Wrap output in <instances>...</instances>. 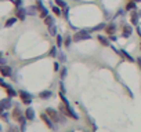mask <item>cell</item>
Here are the masks:
<instances>
[{"label":"cell","mask_w":141,"mask_h":132,"mask_svg":"<svg viewBox=\"0 0 141 132\" xmlns=\"http://www.w3.org/2000/svg\"><path fill=\"white\" fill-rule=\"evenodd\" d=\"M136 8H137V4H136V1H134V0H130V1L126 4V10L127 11H134Z\"/></svg>","instance_id":"14"},{"label":"cell","mask_w":141,"mask_h":132,"mask_svg":"<svg viewBox=\"0 0 141 132\" xmlns=\"http://www.w3.org/2000/svg\"><path fill=\"white\" fill-rule=\"evenodd\" d=\"M55 40H57V47L58 48H61V47H64V39L61 35H57L55 36Z\"/></svg>","instance_id":"16"},{"label":"cell","mask_w":141,"mask_h":132,"mask_svg":"<svg viewBox=\"0 0 141 132\" xmlns=\"http://www.w3.org/2000/svg\"><path fill=\"white\" fill-rule=\"evenodd\" d=\"M119 54H120L122 56H123L124 59H126L127 62H134V61H136V59H134L133 56H131L127 51H124V50H119Z\"/></svg>","instance_id":"10"},{"label":"cell","mask_w":141,"mask_h":132,"mask_svg":"<svg viewBox=\"0 0 141 132\" xmlns=\"http://www.w3.org/2000/svg\"><path fill=\"white\" fill-rule=\"evenodd\" d=\"M36 8L37 7H28L25 10H26V14L28 15H36Z\"/></svg>","instance_id":"23"},{"label":"cell","mask_w":141,"mask_h":132,"mask_svg":"<svg viewBox=\"0 0 141 132\" xmlns=\"http://www.w3.org/2000/svg\"><path fill=\"white\" fill-rule=\"evenodd\" d=\"M40 118H42L43 121H44V124L49 127V128H54V125H53V120L47 116V113H42L40 114Z\"/></svg>","instance_id":"8"},{"label":"cell","mask_w":141,"mask_h":132,"mask_svg":"<svg viewBox=\"0 0 141 132\" xmlns=\"http://www.w3.org/2000/svg\"><path fill=\"white\" fill-rule=\"evenodd\" d=\"M105 26H106L105 24H100L98 26H94V28H93V30H101V29H105Z\"/></svg>","instance_id":"28"},{"label":"cell","mask_w":141,"mask_h":132,"mask_svg":"<svg viewBox=\"0 0 141 132\" xmlns=\"http://www.w3.org/2000/svg\"><path fill=\"white\" fill-rule=\"evenodd\" d=\"M140 50H141V44H140Z\"/></svg>","instance_id":"37"},{"label":"cell","mask_w":141,"mask_h":132,"mask_svg":"<svg viewBox=\"0 0 141 132\" xmlns=\"http://www.w3.org/2000/svg\"><path fill=\"white\" fill-rule=\"evenodd\" d=\"M0 73H1L3 77H10L11 74H13V70H11V67L7 65H0Z\"/></svg>","instance_id":"6"},{"label":"cell","mask_w":141,"mask_h":132,"mask_svg":"<svg viewBox=\"0 0 141 132\" xmlns=\"http://www.w3.org/2000/svg\"><path fill=\"white\" fill-rule=\"evenodd\" d=\"M109 39H111V40H113V41H116V40H118V39H116V36H109Z\"/></svg>","instance_id":"33"},{"label":"cell","mask_w":141,"mask_h":132,"mask_svg":"<svg viewBox=\"0 0 141 132\" xmlns=\"http://www.w3.org/2000/svg\"><path fill=\"white\" fill-rule=\"evenodd\" d=\"M105 32H106V35L108 36H112L115 35V32H116V24H109V25H106L105 26Z\"/></svg>","instance_id":"9"},{"label":"cell","mask_w":141,"mask_h":132,"mask_svg":"<svg viewBox=\"0 0 141 132\" xmlns=\"http://www.w3.org/2000/svg\"><path fill=\"white\" fill-rule=\"evenodd\" d=\"M137 63H138V66H140V69H141V56L137 58Z\"/></svg>","instance_id":"34"},{"label":"cell","mask_w":141,"mask_h":132,"mask_svg":"<svg viewBox=\"0 0 141 132\" xmlns=\"http://www.w3.org/2000/svg\"><path fill=\"white\" fill-rule=\"evenodd\" d=\"M17 19H18L17 17H15V18H10V19H7V22H6V26H7V28L13 26V25H14L15 22H17Z\"/></svg>","instance_id":"22"},{"label":"cell","mask_w":141,"mask_h":132,"mask_svg":"<svg viewBox=\"0 0 141 132\" xmlns=\"http://www.w3.org/2000/svg\"><path fill=\"white\" fill-rule=\"evenodd\" d=\"M21 3H22V0H14V4L17 7H21Z\"/></svg>","instance_id":"32"},{"label":"cell","mask_w":141,"mask_h":132,"mask_svg":"<svg viewBox=\"0 0 141 132\" xmlns=\"http://www.w3.org/2000/svg\"><path fill=\"white\" fill-rule=\"evenodd\" d=\"M58 56H60V62H65V61H67V56H65V54H62V52H60Z\"/></svg>","instance_id":"29"},{"label":"cell","mask_w":141,"mask_h":132,"mask_svg":"<svg viewBox=\"0 0 141 132\" xmlns=\"http://www.w3.org/2000/svg\"><path fill=\"white\" fill-rule=\"evenodd\" d=\"M72 39H73L75 43H79V41H83V40H90L91 36H90V33L87 30H79L72 36Z\"/></svg>","instance_id":"1"},{"label":"cell","mask_w":141,"mask_h":132,"mask_svg":"<svg viewBox=\"0 0 141 132\" xmlns=\"http://www.w3.org/2000/svg\"><path fill=\"white\" fill-rule=\"evenodd\" d=\"M19 96H21V101L24 102L25 105H29L32 102V95L28 94L26 91H19Z\"/></svg>","instance_id":"5"},{"label":"cell","mask_w":141,"mask_h":132,"mask_svg":"<svg viewBox=\"0 0 141 132\" xmlns=\"http://www.w3.org/2000/svg\"><path fill=\"white\" fill-rule=\"evenodd\" d=\"M6 90H7V94H8V96H15V95H17V92H15V91L13 90L11 87H7Z\"/></svg>","instance_id":"26"},{"label":"cell","mask_w":141,"mask_h":132,"mask_svg":"<svg viewBox=\"0 0 141 132\" xmlns=\"http://www.w3.org/2000/svg\"><path fill=\"white\" fill-rule=\"evenodd\" d=\"M51 10H53V13L57 15V17H61V15H62V11H61V7H58V6H54V4H53V8H51Z\"/></svg>","instance_id":"17"},{"label":"cell","mask_w":141,"mask_h":132,"mask_svg":"<svg viewBox=\"0 0 141 132\" xmlns=\"http://www.w3.org/2000/svg\"><path fill=\"white\" fill-rule=\"evenodd\" d=\"M67 73H68V69L64 66L62 70H61V79H65V77H67Z\"/></svg>","instance_id":"27"},{"label":"cell","mask_w":141,"mask_h":132,"mask_svg":"<svg viewBox=\"0 0 141 132\" xmlns=\"http://www.w3.org/2000/svg\"><path fill=\"white\" fill-rule=\"evenodd\" d=\"M36 3H37V4H36V7H37V10L40 11V18H43V19H44V18L49 15V10L43 6L42 0H36Z\"/></svg>","instance_id":"3"},{"label":"cell","mask_w":141,"mask_h":132,"mask_svg":"<svg viewBox=\"0 0 141 132\" xmlns=\"http://www.w3.org/2000/svg\"><path fill=\"white\" fill-rule=\"evenodd\" d=\"M44 24H46L47 26H51V25H54V18L51 17V15H47V17L44 18Z\"/></svg>","instance_id":"18"},{"label":"cell","mask_w":141,"mask_h":132,"mask_svg":"<svg viewBox=\"0 0 141 132\" xmlns=\"http://www.w3.org/2000/svg\"><path fill=\"white\" fill-rule=\"evenodd\" d=\"M25 17H26V10H25V8H22V7H18V10H17V18H18V19H21V21H24Z\"/></svg>","instance_id":"12"},{"label":"cell","mask_w":141,"mask_h":132,"mask_svg":"<svg viewBox=\"0 0 141 132\" xmlns=\"http://www.w3.org/2000/svg\"><path fill=\"white\" fill-rule=\"evenodd\" d=\"M49 33H50V36H57V26L55 25L49 26Z\"/></svg>","instance_id":"21"},{"label":"cell","mask_w":141,"mask_h":132,"mask_svg":"<svg viewBox=\"0 0 141 132\" xmlns=\"http://www.w3.org/2000/svg\"><path fill=\"white\" fill-rule=\"evenodd\" d=\"M7 132H19V129H18L17 127H10Z\"/></svg>","instance_id":"30"},{"label":"cell","mask_w":141,"mask_h":132,"mask_svg":"<svg viewBox=\"0 0 141 132\" xmlns=\"http://www.w3.org/2000/svg\"><path fill=\"white\" fill-rule=\"evenodd\" d=\"M51 96V92L50 91H43V92H40V98H43V99H47V98Z\"/></svg>","instance_id":"25"},{"label":"cell","mask_w":141,"mask_h":132,"mask_svg":"<svg viewBox=\"0 0 141 132\" xmlns=\"http://www.w3.org/2000/svg\"><path fill=\"white\" fill-rule=\"evenodd\" d=\"M25 117H26V120H33L35 118V111H33V109H26V111H25Z\"/></svg>","instance_id":"13"},{"label":"cell","mask_w":141,"mask_h":132,"mask_svg":"<svg viewBox=\"0 0 141 132\" xmlns=\"http://www.w3.org/2000/svg\"><path fill=\"white\" fill-rule=\"evenodd\" d=\"M138 17H140V14H137L136 11H131L130 21H131V25H133V26H137L138 25Z\"/></svg>","instance_id":"11"},{"label":"cell","mask_w":141,"mask_h":132,"mask_svg":"<svg viewBox=\"0 0 141 132\" xmlns=\"http://www.w3.org/2000/svg\"><path fill=\"white\" fill-rule=\"evenodd\" d=\"M57 48H58L57 45H53L51 50H50V55L53 56V58H57V56H58V51H57Z\"/></svg>","instance_id":"20"},{"label":"cell","mask_w":141,"mask_h":132,"mask_svg":"<svg viewBox=\"0 0 141 132\" xmlns=\"http://www.w3.org/2000/svg\"><path fill=\"white\" fill-rule=\"evenodd\" d=\"M97 40H98V43L102 45V47H111L109 39H108V37H105V36L98 35V36H97Z\"/></svg>","instance_id":"7"},{"label":"cell","mask_w":141,"mask_h":132,"mask_svg":"<svg viewBox=\"0 0 141 132\" xmlns=\"http://www.w3.org/2000/svg\"><path fill=\"white\" fill-rule=\"evenodd\" d=\"M55 4L58 6V7H61V8H67L68 7V4L64 1V0H55Z\"/></svg>","instance_id":"24"},{"label":"cell","mask_w":141,"mask_h":132,"mask_svg":"<svg viewBox=\"0 0 141 132\" xmlns=\"http://www.w3.org/2000/svg\"><path fill=\"white\" fill-rule=\"evenodd\" d=\"M137 32H138V35H140V37H141V28H137Z\"/></svg>","instance_id":"35"},{"label":"cell","mask_w":141,"mask_h":132,"mask_svg":"<svg viewBox=\"0 0 141 132\" xmlns=\"http://www.w3.org/2000/svg\"><path fill=\"white\" fill-rule=\"evenodd\" d=\"M54 70H55V72L60 70V63H58V62H54Z\"/></svg>","instance_id":"31"},{"label":"cell","mask_w":141,"mask_h":132,"mask_svg":"<svg viewBox=\"0 0 141 132\" xmlns=\"http://www.w3.org/2000/svg\"><path fill=\"white\" fill-rule=\"evenodd\" d=\"M46 113H47V116L53 120V122H61V117H60V114H58V111H57V110L49 107L46 110Z\"/></svg>","instance_id":"2"},{"label":"cell","mask_w":141,"mask_h":132,"mask_svg":"<svg viewBox=\"0 0 141 132\" xmlns=\"http://www.w3.org/2000/svg\"><path fill=\"white\" fill-rule=\"evenodd\" d=\"M0 103L3 105L4 109H10V106H11V99H8V98H7V99H3Z\"/></svg>","instance_id":"19"},{"label":"cell","mask_w":141,"mask_h":132,"mask_svg":"<svg viewBox=\"0 0 141 132\" xmlns=\"http://www.w3.org/2000/svg\"><path fill=\"white\" fill-rule=\"evenodd\" d=\"M133 35V25H123L122 26V36L124 39H129Z\"/></svg>","instance_id":"4"},{"label":"cell","mask_w":141,"mask_h":132,"mask_svg":"<svg viewBox=\"0 0 141 132\" xmlns=\"http://www.w3.org/2000/svg\"><path fill=\"white\" fill-rule=\"evenodd\" d=\"M134 1H136V3H137V1H141V0H134Z\"/></svg>","instance_id":"36"},{"label":"cell","mask_w":141,"mask_h":132,"mask_svg":"<svg viewBox=\"0 0 141 132\" xmlns=\"http://www.w3.org/2000/svg\"><path fill=\"white\" fill-rule=\"evenodd\" d=\"M72 41H73V39L70 37V36H65V40H64V47L69 48L70 44H72Z\"/></svg>","instance_id":"15"}]
</instances>
